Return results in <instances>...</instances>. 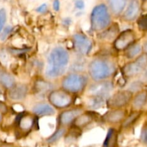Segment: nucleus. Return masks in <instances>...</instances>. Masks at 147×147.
<instances>
[{"label": "nucleus", "mask_w": 147, "mask_h": 147, "mask_svg": "<svg viewBox=\"0 0 147 147\" xmlns=\"http://www.w3.org/2000/svg\"><path fill=\"white\" fill-rule=\"evenodd\" d=\"M136 24L139 30L147 32V14L139 16L136 20Z\"/></svg>", "instance_id": "c85d7f7f"}, {"label": "nucleus", "mask_w": 147, "mask_h": 147, "mask_svg": "<svg viewBox=\"0 0 147 147\" xmlns=\"http://www.w3.org/2000/svg\"><path fill=\"white\" fill-rule=\"evenodd\" d=\"M106 99L97 96H86L85 107L90 110H97L103 107L106 103Z\"/></svg>", "instance_id": "4be33fe9"}, {"label": "nucleus", "mask_w": 147, "mask_h": 147, "mask_svg": "<svg viewBox=\"0 0 147 147\" xmlns=\"http://www.w3.org/2000/svg\"><path fill=\"white\" fill-rule=\"evenodd\" d=\"M142 78H143L144 80L145 81H147V67L146 68V70L142 73Z\"/></svg>", "instance_id": "e433bc0d"}, {"label": "nucleus", "mask_w": 147, "mask_h": 147, "mask_svg": "<svg viewBox=\"0 0 147 147\" xmlns=\"http://www.w3.org/2000/svg\"><path fill=\"white\" fill-rule=\"evenodd\" d=\"M112 17L105 2L99 3L93 7L90 13V27L93 31L100 32L112 24Z\"/></svg>", "instance_id": "20e7f679"}, {"label": "nucleus", "mask_w": 147, "mask_h": 147, "mask_svg": "<svg viewBox=\"0 0 147 147\" xmlns=\"http://www.w3.org/2000/svg\"><path fill=\"white\" fill-rule=\"evenodd\" d=\"M114 83L111 79L100 81H93L88 85L85 91L86 96H97L107 100L114 90Z\"/></svg>", "instance_id": "0eeeda50"}, {"label": "nucleus", "mask_w": 147, "mask_h": 147, "mask_svg": "<svg viewBox=\"0 0 147 147\" xmlns=\"http://www.w3.org/2000/svg\"><path fill=\"white\" fill-rule=\"evenodd\" d=\"M75 6H76V8L79 9H82L85 7L84 1H83V0H76L75 1Z\"/></svg>", "instance_id": "473e14b6"}, {"label": "nucleus", "mask_w": 147, "mask_h": 147, "mask_svg": "<svg viewBox=\"0 0 147 147\" xmlns=\"http://www.w3.org/2000/svg\"><path fill=\"white\" fill-rule=\"evenodd\" d=\"M73 44L76 53L82 56L88 55L93 47L91 40L86 34L82 33H76L73 34Z\"/></svg>", "instance_id": "9b49d317"}, {"label": "nucleus", "mask_w": 147, "mask_h": 147, "mask_svg": "<svg viewBox=\"0 0 147 147\" xmlns=\"http://www.w3.org/2000/svg\"><path fill=\"white\" fill-rule=\"evenodd\" d=\"M53 9H55V11H58L60 8V1H59V0H54L53 3Z\"/></svg>", "instance_id": "72a5a7b5"}, {"label": "nucleus", "mask_w": 147, "mask_h": 147, "mask_svg": "<svg viewBox=\"0 0 147 147\" xmlns=\"http://www.w3.org/2000/svg\"><path fill=\"white\" fill-rule=\"evenodd\" d=\"M140 139L141 142H142L144 144L147 145V124H145L144 126L142 127V132H141Z\"/></svg>", "instance_id": "7c9ffc66"}, {"label": "nucleus", "mask_w": 147, "mask_h": 147, "mask_svg": "<svg viewBox=\"0 0 147 147\" xmlns=\"http://www.w3.org/2000/svg\"><path fill=\"white\" fill-rule=\"evenodd\" d=\"M29 93V87L27 84L19 83L9 89L8 96L11 100L14 101L22 100L27 96Z\"/></svg>", "instance_id": "f3484780"}, {"label": "nucleus", "mask_w": 147, "mask_h": 147, "mask_svg": "<svg viewBox=\"0 0 147 147\" xmlns=\"http://www.w3.org/2000/svg\"><path fill=\"white\" fill-rule=\"evenodd\" d=\"M120 32L119 24L117 23H112L109 27L98 32L97 37L100 41L103 42H113Z\"/></svg>", "instance_id": "2eb2a0df"}, {"label": "nucleus", "mask_w": 147, "mask_h": 147, "mask_svg": "<svg viewBox=\"0 0 147 147\" xmlns=\"http://www.w3.org/2000/svg\"><path fill=\"white\" fill-rule=\"evenodd\" d=\"M31 111L39 117L43 116H54L56 113V109L50 104V103H37L34 104L32 108Z\"/></svg>", "instance_id": "a211bd4d"}, {"label": "nucleus", "mask_w": 147, "mask_h": 147, "mask_svg": "<svg viewBox=\"0 0 147 147\" xmlns=\"http://www.w3.org/2000/svg\"><path fill=\"white\" fill-rule=\"evenodd\" d=\"M111 14L115 18L121 17L129 0H104Z\"/></svg>", "instance_id": "dca6fc26"}, {"label": "nucleus", "mask_w": 147, "mask_h": 147, "mask_svg": "<svg viewBox=\"0 0 147 147\" xmlns=\"http://www.w3.org/2000/svg\"><path fill=\"white\" fill-rule=\"evenodd\" d=\"M141 111H134L131 112L130 113H128L126 117L124 120L121 123V128L122 129H127L131 127L136 122V121L140 118Z\"/></svg>", "instance_id": "b1692460"}, {"label": "nucleus", "mask_w": 147, "mask_h": 147, "mask_svg": "<svg viewBox=\"0 0 147 147\" xmlns=\"http://www.w3.org/2000/svg\"><path fill=\"white\" fill-rule=\"evenodd\" d=\"M33 89H34V92L40 96L42 94H46L47 96L49 93L53 90L54 88H53L51 82L48 81L47 80L40 79V80L35 81Z\"/></svg>", "instance_id": "412c9836"}, {"label": "nucleus", "mask_w": 147, "mask_h": 147, "mask_svg": "<svg viewBox=\"0 0 147 147\" xmlns=\"http://www.w3.org/2000/svg\"><path fill=\"white\" fill-rule=\"evenodd\" d=\"M142 1H146V0H141Z\"/></svg>", "instance_id": "ea45409f"}, {"label": "nucleus", "mask_w": 147, "mask_h": 147, "mask_svg": "<svg viewBox=\"0 0 147 147\" xmlns=\"http://www.w3.org/2000/svg\"><path fill=\"white\" fill-rule=\"evenodd\" d=\"M66 134H67V127L57 126V129H56L55 131L46 139V142L49 144L55 143L57 141L60 140L61 138H63V136H65Z\"/></svg>", "instance_id": "a878e982"}, {"label": "nucleus", "mask_w": 147, "mask_h": 147, "mask_svg": "<svg viewBox=\"0 0 147 147\" xmlns=\"http://www.w3.org/2000/svg\"><path fill=\"white\" fill-rule=\"evenodd\" d=\"M118 70L116 59L111 55H98L88 63L87 71L92 81H100L111 79Z\"/></svg>", "instance_id": "f257e3e1"}, {"label": "nucleus", "mask_w": 147, "mask_h": 147, "mask_svg": "<svg viewBox=\"0 0 147 147\" xmlns=\"http://www.w3.org/2000/svg\"><path fill=\"white\" fill-rule=\"evenodd\" d=\"M128 115L126 108L123 109H111L101 116L102 121L110 125L119 124Z\"/></svg>", "instance_id": "f8f14e48"}, {"label": "nucleus", "mask_w": 147, "mask_h": 147, "mask_svg": "<svg viewBox=\"0 0 147 147\" xmlns=\"http://www.w3.org/2000/svg\"><path fill=\"white\" fill-rule=\"evenodd\" d=\"M137 36L134 30H128L120 32L113 42V48L118 52H123L133 43L136 42Z\"/></svg>", "instance_id": "1a4fd4ad"}, {"label": "nucleus", "mask_w": 147, "mask_h": 147, "mask_svg": "<svg viewBox=\"0 0 147 147\" xmlns=\"http://www.w3.org/2000/svg\"><path fill=\"white\" fill-rule=\"evenodd\" d=\"M142 46H143V52L147 54V40H145V42L142 45Z\"/></svg>", "instance_id": "4c0bfd02"}, {"label": "nucleus", "mask_w": 147, "mask_h": 147, "mask_svg": "<svg viewBox=\"0 0 147 147\" xmlns=\"http://www.w3.org/2000/svg\"><path fill=\"white\" fill-rule=\"evenodd\" d=\"M70 56L68 51L61 46L54 47L49 53L45 70V77L48 79L62 78L68 70Z\"/></svg>", "instance_id": "f03ea898"}, {"label": "nucleus", "mask_w": 147, "mask_h": 147, "mask_svg": "<svg viewBox=\"0 0 147 147\" xmlns=\"http://www.w3.org/2000/svg\"><path fill=\"white\" fill-rule=\"evenodd\" d=\"M147 67V54L143 53L136 58L123 65L121 74L125 79H130L142 75Z\"/></svg>", "instance_id": "423d86ee"}, {"label": "nucleus", "mask_w": 147, "mask_h": 147, "mask_svg": "<svg viewBox=\"0 0 147 147\" xmlns=\"http://www.w3.org/2000/svg\"><path fill=\"white\" fill-rule=\"evenodd\" d=\"M144 82L143 80H134L133 82L130 83V85L128 87V90H131L134 93H136L140 90H143Z\"/></svg>", "instance_id": "cd10ccee"}, {"label": "nucleus", "mask_w": 147, "mask_h": 147, "mask_svg": "<svg viewBox=\"0 0 147 147\" xmlns=\"http://www.w3.org/2000/svg\"><path fill=\"white\" fill-rule=\"evenodd\" d=\"M123 53H124V56L128 60H134L144 53L143 46L139 42H136L129 46L127 49H126Z\"/></svg>", "instance_id": "5701e85b"}, {"label": "nucleus", "mask_w": 147, "mask_h": 147, "mask_svg": "<svg viewBox=\"0 0 147 147\" xmlns=\"http://www.w3.org/2000/svg\"><path fill=\"white\" fill-rule=\"evenodd\" d=\"M134 95V93L128 89L119 90L112 93L106 100V106L109 109L126 108L131 103Z\"/></svg>", "instance_id": "6e6552de"}, {"label": "nucleus", "mask_w": 147, "mask_h": 147, "mask_svg": "<svg viewBox=\"0 0 147 147\" xmlns=\"http://www.w3.org/2000/svg\"><path fill=\"white\" fill-rule=\"evenodd\" d=\"M118 139V131L115 128L111 127L108 130L106 139H105L103 146L111 147L116 145Z\"/></svg>", "instance_id": "393cba45"}, {"label": "nucleus", "mask_w": 147, "mask_h": 147, "mask_svg": "<svg viewBox=\"0 0 147 147\" xmlns=\"http://www.w3.org/2000/svg\"><path fill=\"white\" fill-rule=\"evenodd\" d=\"M35 119L36 116L32 112H23L22 113L19 115L16 121L19 129L24 133L27 134L32 130L34 126Z\"/></svg>", "instance_id": "4468645a"}, {"label": "nucleus", "mask_w": 147, "mask_h": 147, "mask_svg": "<svg viewBox=\"0 0 147 147\" xmlns=\"http://www.w3.org/2000/svg\"><path fill=\"white\" fill-rule=\"evenodd\" d=\"M7 111V106L3 102L0 101V113H6Z\"/></svg>", "instance_id": "c9c22d12"}, {"label": "nucleus", "mask_w": 147, "mask_h": 147, "mask_svg": "<svg viewBox=\"0 0 147 147\" xmlns=\"http://www.w3.org/2000/svg\"><path fill=\"white\" fill-rule=\"evenodd\" d=\"M89 79L88 74L84 72H70L61 78L60 87L77 96L85 93Z\"/></svg>", "instance_id": "7ed1b4c3"}, {"label": "nucleus", "mask_w": 147, "mask_h": 147, "mask_svg": "<svg viewBox=\"0 0 147 147\" xmlns=\"http://www.w3.org/2000/svg\"><path fill=\"white\" fill-rule=\"evenodd\" d=\"M1 115L0 114V121H1Z\"/></svg>", "instance_id": "58836bf2"}, {"label": "nucleus", "mask_w": 147, "mask_h": 147, "mask_svg": "<svg viewBox=\"0 0 147 147\" xmlns=\"http://www.w3.org/2000/svg\"><path fill=\"white\" fill-rule=\"evenodd\" d=\"M7 20V12L4 9H0V34L2 32L3 28L4 27V24Z\"/></svg>", "instance_id": "c756f323"}, {"label": "nucleus", "mask_w": 147, "mask_h": 147, "mask_svg": "<svg viewBox=\"0 0 147 147\" xmlns=\"http://www.w3.org/2000/svg\"><path fill=\"white\" fill-rule=\"evenodd\" d=\"M76 95L60 87L53 89L47 95V100L57 110H65L72 107L76 101Z\"/></svg>", "instance_id": "39448f33"}, {"label": "nucleus", "mask_w": 147, "mask_h": 147, "mask_svg": "<svg viewBox=\"0 0 147 147\" xmlns=\"http://www.w3.org/2000/svg\"><path fill=\"white\" fill-rule=\"evenodd\" d=\"M147 103V91L142 90L134 93L131 105L132 110L141 111Z\"/></svg>", "instance_id": "aec40b11"}, {"label": "nucleus", "mask_w": 147, "mask_h": 147, "mask_svg": "<svg viewBox=\"0 0 147 147\" xmlns=\"http://www.w3.org/2000/svg\"><path fill=\"white\" fill-rule=\"evenodd\" d=\"M94 120L95 115L93 112L84 111L76 118V119L72 124V126H73L76 129L81 130L83 128L91 124Z\"/></svg>", "instance_id": "6ab92c4d"}, {"label": "nucleus", "mask_w": 147, "mask_h": 147, "mask_svg": "<svg viewBox=\"0 0 147 147\" xmlns=\"http://www.w3.org/2000/svg\"><path fill=\"white\" fill-rule=\"evenodd\" d=\"M11 31V27L10 26H8L6 28L4 29L2 32H1V35H0V40H4L7 37V36L9 35L10 32Z\"/></svg>", "instance_id": "2f4dec72"}, {"label": "nucleus", "mask_w": 147, "mask_h": 147, "mask_svg": "<svg viewBox=\"0 0 147 147\" xmlns=\"http://www.w3.org/2000/svg\"><path fill=\"white\" fill-rule=\"evenodd\" d=\"M47 4H45V3H44V4H42V5H40V7H37V9H36V11H38V12H40V13H42V12H45V11H46V9H47Z\"/></svg>", "instance_id": "f704fd0d"}, {"label": "nucleus", "mask_w": 147, "mask_h": 147, "mask_svg": "<svg viewBox=\"0 0 147 147\" xmlns=\"http://www.w3.org/2000/svg\"><path fill=\"white\" fill-rule=\"evenodd\" d=\"M141 0H129L127 6L121 15V18L126 22H132L137 20L141 11Z\"/></svg>", "instance_id": "ddd939ff"}, {"label": "nucleus", "mask_w": 147, "mask_h": 147, "mask_svg": "<svg viewBox=\"0 0 147 147\" xmlns=\"http://www.w3.org/2000/svg\"><path fill=\"white\" fill-rule=\"evenodd\" d=\"M0 83L2 84L4 87L8 89L11 88L16 84L14 77L7 73H0Z\"/></svg>", "instance_id": "bb28decb"}, {"label": "nucleus", "mask_w": 147, "mask_h": 147, "mask_svg": "<svg viewBox=\"0 0 147 147\" xmlns=\"http://www.w3.org/2000/svg\"><path fill=\"white\" fill-rule=\"evenodd\" d=\"M85 111V107L74 106L63 110L57 118V126L68 127L72 126L76 118Z\"/></svg>", "instance_id": "9d476101"}, {"label": "nucleus", "mask_w": 147, "mask_h": 147, "mask_svg": "<svg viewBox=\"0 0 147 147\" xmlns=\"http://www.w3.org/2000/svg\"><path fill=\"white\" fill-rule=\"evenodd\" d=\"M1 89H0V94H1Z\"/></svg>", "instance_id": "a19ab883"}]
</instances>
